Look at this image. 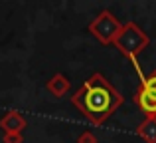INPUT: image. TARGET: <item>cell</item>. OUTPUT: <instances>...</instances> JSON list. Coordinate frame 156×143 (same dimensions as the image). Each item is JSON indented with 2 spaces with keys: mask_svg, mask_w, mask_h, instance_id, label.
Returning a JSON list of instances; mask_svg holds the SVG:
<instances>
[{
  "mask_svg": "<svg viewBox=\"0 0 156 143\" xmlns=\"http://www.w3.org/2000/svg\"><path fill=\"white\" fill-rule=\"evenodd\" d=\"M28 125L26 117L18 111H8L6 115L0 119V127L4 133H22V129Z\"/></svg>",
  "mask_w": 156,
  "mask_h": 143,
  "instance_id": "obj_5",
  "label": "cell"
},
{
  "mask_svg": "<svg viewBox=\"0 0 156 143\" xmlns=\"http://www.w3.org/2000/svg\"><path fill=\"white\" fill-rule=\"evenodd\" d=\"M46 88L53 97H63L65 93L69 92V88H71V81H69L63 73H53V77L48 81Z\"/></svg>",
  "mask_w": 156,
  "mask_h": 143,
  "instance_id": "obj_6",
  "label": "cell"
},
{
  "mask_svg": "<svg viewBox=\"0 0 156 143\" xmlns=\"http://www.w3.org/2000/svg\"><path fill=\"white\" fill-rule=\"evenodd\" d=\"M136 135L144 143H156V117H144V121L136 127Z\"/></svg>",
  "mask_w": 156,
  "mask_h": 143,
  "instance_id": "obj_7",
  "label": "cell"
},
{
  "mask_svg": "<svg viewBox=\"0 0 156 143\" xmlns=\"http://www.w3.org/2000/svg\"><path fill=\"white\" fill-rule=\"evenodd\" d=\"M148 44H150V38L146 36V32L142 30L138 24L126 22V24H122V30H121V34L117 36L113 46L117 48L122 56H126L130 62H136L138 54H140L144 48H148Z\"/></svg>",
  "mask_w": 156,
  "mask_h": 143,
  "instance_id": "obj_2",
  "label": "cell"
},
{
  "mask_svg": "<svg viewBox=\"0 0 156 143\" xmlns=\"http://www.w3.org/2000/svg\"><path fill=\"white\" fill-rule=\"evenodd\" d=\"M2 143H24V137L22 133H4Z\"/></svg>",
  "mask_w": 156,
  "mask_h": 143,
  "instance_id": "obj_9",
  "label": "cell"
},
{
  "mask_svg": "<svg viewBox=\"0 0 156 143\" xmlns=\"http://www.w3.org/2000/svg\"><path fill=\"white\" fill-rule=\"evenodd\" d=\"M140 85L144 89H148V92H152V93H156V70H152L148 73V76L144 77V81H140Z\"/></svg>",
  "mask_w": 156,
  "mask_h": 143,
  "instance_id": "obj_8",
  "label": "cell"
},
{
  "mask_svg": "<svg viewBox=\"0 0 156 143\" xmlns=\"http://www.w3.org/2000/svg\"><path fill=\"white\" fill-rule=\"evenodd\" d=\"M122 93L99 72L85 80V84L71 96V103L77 111L95 125H103L122 105Z\"/></svg>",
  "mask_w": 156,
  "mask_h": 143,
  "instance_id": "obj_1",
  "label": "cell"
},
{
  "mask_svg": "<svg viewBox=\"0 0 156 143\" xmlns=\"http://www.w3.org/2000/svg\"><path fill=\"white\" fill-rule=\"evenodd\" d=\"M121 30H122V24L119 22V18L109 10L99 12V14L89 22V32H91L101 44H105V46L115 44V40L121 34Z\"/></svg>",
  "mask_w": 156,
  "mask_h": 143,
  "instance_id": "obj_3",
  "label": "cell"
},
{
  "mask_svg": "<svg viewBox=\"0 0 156 143\" xmlns=\"http://www.w3.org/2000/svg\"><path fill=\"white\" fill-rule=\"evenodd\" d=\"M77 143H97V137L93 135L91 131H83L79 137H77Z\"/></svg>",
  "mask_w": 156,
  "mask_h": 143,
  "instance_id": "obj_10",
  "label": "cell"
},
{
  "mask_svg": "<svg viewBox=\"0 0 156 143\" xmlns=\"http://www.w3.org/2000/svg\"><path fill=\"white\" fill-rule=\"evenodd\" d=\"M134 103L138 105V109L146 117H156V93L138 85L136 92H134Z\"/></svg>",
  "mask_w": 156,
  "mask_h": 143,
  "instance_id": "obj_4",
  "label": "cell"
}]
</instances>
